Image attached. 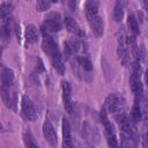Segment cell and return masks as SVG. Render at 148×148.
Wrapping results in <instances>:
<instances>
[{"label":"cell","instance_id":"1","mask_svg":"<svg viewBox=\"0 0 148 148\" xmlns=\"http://www.w3.org/2000/svg\"><path fill=\"white\" fill-rule=\"evenodd\" d=\"M124 108H125V99L121 95L113 92L106 97L104 109L108 110V112H111L116 116L118 113L124 112Z\"/></svg>","mask_w":148,"mask_h":148},{"label":"cell","instance_id":"2","mask_svg":"<svg viewBox=\"0 0 148 148\" xmlns=\"http://www.w3.org/2000/svg\"><path fill=\"white\" fill-rule=\"evenodd\" d=\"M99 117H101V121H102V124L104 126V130H105V135H106V139H108V145L110 147H118V141H117L116 135H114L113 126L109 121L108 113H106V110L105 109H102L101 110Z\"/></svg>","mask_w":148,"mask_h":148},{"label":"cell","instance_id":"3","mask_svg":"<svg viewBox=\"0 0 148 148\" xmlns=\"http://www.w3.org/2000/svg\"><path fill=\"white\" fill-rule=\"evenodd\" d=\"M62 28L61 17L58 13H50L46 15L44 24L42 27V30L46 32H58Z\"/></svg>","mask_w":148,"mask_h":148},{"label":"cell","instance_id":"4","mask_svg":"<svg viewBox=\"0 0 148 148\" xmlns=\"http://www.w3.org/2000/svg\"><path fill=\"white\" fill-rule=\"evenodd\" d=\"M22 113L23 116L29 120V121H35L37 120L38 118V113L35 109V105L34 103L31 102V99L27 96V95H23L22 96Z\"/></svg>","mask_w":148,"mask_h":148},{"label":"cell","instance_id":"5","mask_svg":"<svg viewBox=\"0 0 148 148\" xmlns=\"http://www.w3.org/2000/svg\"><path fill=\"white\" fill-rule=\"evenodd\" d=\"M117 53L118 57L121 61V64L124 66H128L130 65V52H128V47H127V42L124 35L118 37V44H117Z\"/></svg>","mask_w":148,"mask_h":148},{"label":"cell","instance_id":"6","mask_svg":"<svg viewBox=\"0 0 148 148\" xmlns=\"http://www.w3.org/2000/svg\"><path fill=\"white\" fill-rule=\"evenodd\" d=\"M87 20H88V23H89V27H90L92 34L96 37H102V35L104 32V28H103V20L98 15V13L87 16Z\"/></svg>","mask_w":148,"mask_h":148},{"label":"cell","instance_id":"7","mask_svg":"<svg viewBox=\"0 0 148 148\" xmlns=\"http://www.w3.org/2000/svg\"><path fill=\"white\" fill-rule=\"evenodd\" d=\"M61 89H62V101H64V106L65 110L68 113H73L74 106L72 102V88L71 84L67 81H61Z\"/></svg>","mask_w":148,"mask_h":148},{"label":"cell","instance_id":"8","mask_svg":"<svg viewBox=\"0 0 148 148\" xmlns=\"http://www.w3.org/2000/svg\"><path fill=\"white\" fill-rule=\"evenodd\" d=\"M43 135L51 146H56L58 143L57 132H56L53 125L51 124V121H49V120H46L43 125Z\"/></svg>","mask_w":148,"mask_h":148},{"label":"cell","instance_id":"9","mask_svg":"<svg viewBox=\"0 0 148 148\" xmlns=\"http://www.w3.org/2000/svg\"><path fill=\"white\" fill-rule=\"evenodd\" d=\"M51 58V61H52V66L56 68V71L58 72L59 75H64L65 74V64H64V60H62V56L61 53L58 51H56L54 53H52L50 56Z\"/></svg>","mask_w":148,"mask_h":148},{"label":"cell","instance_id":"10","mask_svg":"<svg viewBox=\"0 0 148 148\" xmlns=\"http://www.w3.org/2000/svg\"><path fill=\"white\" fill-rule=\"evenodd\" d=\"M64 23H65L66 29H67L71 34H74V35H77V36H82V35H84V32L81 30L79 23H77L72 16H65Z\"/></svg>","mask_w":148,"mask_h":148},{"label":"cell","instance_id":"11","mask_svg":"<svg viewBox=\"0 0 148 148\" xmlns=\"http://www.w3.org/2000/svg\"><path fill=\"white\" fill-rule=\"evenodd\" d=\"M14 79H15V75H14L13 69H10V68H3L2 69V72H1V86L10 88L14 83Z\"/></svg>","mask_w":148,"mask_h":148},{"label":"cell","instance_id":"12","mask_svg":"<svg viewBox=\"0 0 148 148\" xmlns=\"http://www.w3.org/2000/svg\"><path fill=\"white\" fill-rule=\"evenodd\" d=\"M62 138H64V147H72V135H71V126L66 118L62 119Z\"/></svg>","mask_w":148,"mask_h":148},{"label":"cell","instance_id":"13","mask_svg":"<svg viewBox=\"0 0 148 148\" xmlns=\"http://www.w3.org/2000/svg\"><path fill=\"white\" fill-rule=\"evenodd\" d=\"M79 47H80V44H79L77 40L68 39L64 43V53H65L66 57L73 56L79 51Z\"/></svg>","mask_w":148,"mask_h":148},{"label":"cell","instance_id":"14","mask_svg":"<svg viewBox=\"0 0 148 148\" xmlns=\"http://www.w3.org/2000/svg\"><path fill=\"white\" fill-rule=\"evenodd\" d=\"M25 39L30 44H35L38 40V30L34 24L27 25L25 29Z\"/></svg>","mask_w":148,"mask_h":148},{"label":"cell","instance_id":"15","mask_svg":"<svg viewBox=\"0 0 148 148\" xmlns=\"http://www.w3.org/2000/svg\"><path fill=\"white\" fill-rule=\"evenodd\" d=\"M131 88H132V91L134 92V95L136 96V98L140 99V97L142 96V91H143V88H142V83L140 81V79H136V77H133L131 76Z\"/></svg>","mask_w":148,"mask_h":148},{"label":"cell","instance_id":"16","mask_svg":"<svg viewBox=\"0 0 148 148\" xmlns=\"http://www.w3.org/2000/svg\"><path fill=\"white\" fill-rule=\"evenodd\" d=\"M0 95H1V98H2V102L3 104L7 106V108H12L13 103L15 104V102L10 97V92H9V87H5V86H0Z\"/></svg>","mask_w":148,"mask_h":148},{"label":"cell","instance_id":"17","mask_svg":"<svg viewBox=\"0 0 148 148\" xmlns=\"http://www.w3.org/2000/svg\"><path fill=\"white\" fill-rule=\"evenodd\" d=\"M124 1L123 0H117L116 5H114V9H113V17L117 22H120L124 17Z\"/></svg>","mask_w":148,"mask_h":148},{"label":"cell","instance_id":"18","mask_svg":"<svg viewBox=\"0 0 148 148\" xmlns=\"http://www.w3.org/2000/svg\"><path fill=\"white\" fill-rule=\"evenodd\" d=\"M12 12H13V6L10 3H2V5H0V21H3L7 17H9Z\"/></svg>","mask_w":148,"mask_h":148},{"label":"cell","instance_id":"19","mask_svg":"<svg viewBox=\"0 0 148 148\" xmlns=\"http://www.w3.org/2000/svg\"><path fill=\"white\" fill-rule=\"evenodd\" d=\"M127 24H128V28L131 29V31L134 34V35H139L140 34V30H139V25H138V21L135 18V16L133 14H130L128 17H127Z\"/></svg>","mask_w":148,"mask_h":148},{"label":"cell","instance_id":"20","mask_svg":"<svg viewBox=\"0 0 148 148\" xmlns=\"http://www.w3.org/2000/svg\"><path fill=\"white\" fill-rule=\"evenodd\" d=\"M140 99L136 98L134 105H133V109H132V119L133 121H139L141 119V108H140Z\"/></svg>","mask_w":148,"mask_h":148},{"label":"cell","instance_id":"21","mask_svg":"<svg viewBox=\"0 0 148 148\" xmlns=\"http://www.w3.org/2000/svg\"><path fill=\"white\" fill-rule=\"evenodd\" d=\"M52 5L51 0H36V10L37 12H46L50 9Z\"/></svg>","mask_w":148,"mask_h":148},{"label":"cell","instance_id":"22","mask_svg":"<svg viewBox=\"0 0 148 148\" xmlns=\"http://www.w3.org/2000/svg\"><path fill=\"white\" fill-rule=\"evenodd\" d=\"M79 62H80V65L82 66V68H83L84 71L90 72V71L92 69V64H91V61H90L87 57H80V58H79Z\"/></svg>","mask_w":148,"mask_h":148},{"label":"cell","instance_id":"23","mask_svg":"<svg viewBox=\"0 0 148 148\" xmlns=\"http://www.w3.org/2000/svg\"><path fill=\"white\" fill-rule=\"evenodd\" d=\"M23 139H24V143H25V146H28V147H37V143L35 142L34 136H32V134H31L30 131H27V132L24 133Z\"/></svg>","mask_w":148,"mask_h":148},{"label":"cell","instance_id":"24","mask_svg":"<svg viewBox=\"0 0 148 148\" xmlns=\"http://www.w3.org/2000/svg\"><path fill=\"white\" fill-rule=\"evenodd\" d=\"M36 71H37L38 73H44V72H45V67H44V64H43V61H42V59H40V58H38V59H37Z\"/></svg>","mask_w":148,"mask_h":148},{"label":"cell","instance_id":"25","mask_svg":"<svg viewBox=\"0 0 148 148\" xmlns=\"http://www.w3.org/2000/svg\"><path fill=\"white\" fill-rule=\"evenodd\" d=\"M76 5H77V0H68V7L71 12H75Z\"/></svg>","mask_w":148,"mask_h":148},{"label":"cell","instance_id":"26","mask_svg":"<svg viewBox=\"0 0 148 148\" xmlns=\"http://www.w3.org/2000/svg\"><path fill=\"white\" fill-rule=\"evenodd\" d=\"M52 2H58V0H51Z\"/></svg>","mask_w":148,"mask_h":148},{"label":"cell","instance_id":"27","mask_svg":"<svg viewBox=\"0 0 148 148\" xmlns=\"http://www.w3.org/2000/svg\"><path fill=\"white\" fill-rule=\"evenodd\" d=\"M0 57H1V45H0Z\"/></svg>","mask_w":148,"mask_h":148}]
</instances>
